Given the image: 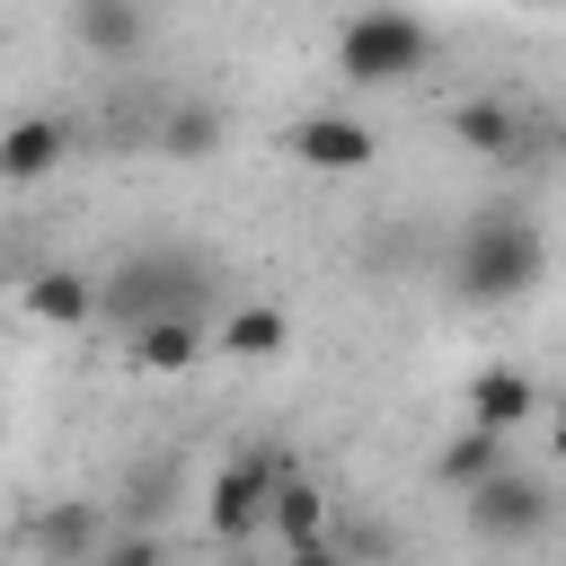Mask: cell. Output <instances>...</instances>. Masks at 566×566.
<instances>
[{
    "instance_id": "obj_1",
    "label": "cell",
    "mask_w": 566,
    "mask_h": 566,
    "mask_svg": "<svg viewBox=\"0 0 566 566\" xmlns=\"http://www.w3.org/2000/svg\"><path fill=\"white\" fill-rule=\"evenodd\" d=\"M539 274H548V239H539V221H531L522 203L469 212V230H460V248H451L460 301H522Z\"/></svg>"
},
{
    "instance_id": "obj_2",
    "label": "cell",
    "mask_w": 566,
    "mask_h": 566,
    "mask_svg": "<svg viewBox=\"0 0 566 566\" xmlns=\"http://www.w3.org/2000/svg\"><path fill=\"white\" fill-rule=\"evenodd\" d=\"M433 62V27L416 18V9H354L345 18V35H336V71L354 80V88H398V80H416Z\"/></svg>"
},
{
    "instance_id": "obj_3",
    "label": "cell",
    "mask_w": 566,
    "mask_h": 566,
    "mask_svg": "<svg viewBox=\"0 0 566 566\" xmlns=\"http://www.w3.org/2000/svg\"><path fill=\"white\" fill-rule=\"evenodd\" d=\"M168 310H203V265L195 256L150 248V256H124L115 274H97V318H115L124 336L142 318H168Z\"/></svg>"
},
{
    "instance_id": "obj_4",
    "label": "cell",
    "mask_w": 566,
    "mask_h": 566,
    "mask_svg": "<svg viewBox=\"0 0 566 566\" xmlns=\"http://www.w3.org/2000/svg\"><path fill=\"white\" fill-rule=\"evenodd\" d=\"M460 513H469V539H486V548H522V539H539L548 531V513H557V495H548V478L539 469H495L486 486H469L460 495Z\"/></svg>"
},
{
    "instance_id": "obj_5",
    "label": "cell",
    "mask_w": 566,
    "mask_h": 566,
    "mask_svg": "<svg viewBox=\"0 0 566 566\" xmlns=\"http://www.w3.org/2000/svg\"><path fill=\"white\" fill-rule=\"evenodd\" d=\"M283 469H292L283 451H230V460L212 469L203 522H212V539H221V548H248V539L265 531V495H274V478H283Z\"/></svg>"
},
{
    "instance_id": "obj_6",
    "label": "cell",
    "mask_w": 566,
    "mask_h": 566,
    "mask_svg": "<svg viewBox=\"0 0 566 566\" xmlns=\"http://www.w3.org/2000/svg\"><path fill=\"white\" fill-rule=\"evenodd\" d=\"M283 150H292L301 168H318V177H363L380 142H371V124H363V115H336V106H327V115L283 124Z\"/></svg>"
},
{
    "instance_id": "obj_7",
    "label": "cell",
    "mask_w": 566,
    "mask_h": 566,
    "mask_svg": "<svg viewBox=\"0 0 566 566\" xmlns=\"http://www.w3.org/2000/svg\"><path fill=\"white\" fill-rule=\"evenodd\" d=\"M203 318L195 310H168V318H142L133 336H124V363L142 371V380H177V371H195L203 363Z\"/></svg>"
},
{
    "instance_id": "obj_8",
    "label": "cell",
    "mask_w": 566,
    "mask_h": 566,
    "mask_svg": "<svg viewBox=\"0 0 566 566\" xmlns=\"http://www.w3.org/2000/svg\"><path fill=\"white\" fill-rule=\"evenodd\" d=\"M71 35L97 62H142L150 53V0H71Z\"/></svg>"
},
{
    "instance_id": "obj_9",
    "label": "cell",
    "mask_w": 566,
    "mask_h": 566,
    "mask_svg": "<svg viewBox=\"0 0 566 566\" xmlns=\"http://www.w3.org/2000/svg\"><path fill=\"white\" fill-rule=\"evenodd\" d=\"M71 124L62 115H18V124H0V186H35V177H53L62 159H71Z\"/></svg>"
},
{
    "instance_id": "obj_10",
    "label": "cell",
    "mask_w": 566,
    "mask_h": 566,
    "mask_svg": "<svg viewBox=\"0 0 566 566\" xmlns=\"http://www.w3.org/2000/svg\"><path fill=\"white\" fill-rule=\"evenodd\" d=\"M327 531H336L327 486H318V478H301V469H283V478H274V495H265V539H274V548H301V539H327Z\"/></svg>"
},
{
    "instance_id": "obj_11",
    "label": "cell",
    "mask_w": 566,
    "mask_h": 566,
    "mask_svg": "<svg viewBox=\"0 0 566 566\" xmlns=\"http://www.w3.org/2000/svg\"><path fill=\"white\" fill-rule=\"evenodd\" d=\"M27 539H35V557H44V566H88V557L106 548V513H97L88 495H71V504H44Z\"/></svg>"
},
{
    "instance_id": "obj_12",
    "label": "cell",
    "mask_w": 566,
    "mask_h": 566,
    "mask_svg": "<svg viewBox=\"0 0 566 566\" xmlns=\"http://www.w3.org/2000/svg\"><path fill=\"white\" fill-rule=\"evenodd\" d=\"M18 301H27L35 327H88V318H97V274H80V265H35Z\"/></svg>"
},
{
    "instance_id": "obj_13",
    "label": "cell",
    "mask_w": 566,
    "mask_h": 566,
    "mask_svg": "<svg viewBox=\"0 0 566 566\" xmlns=\"http://www.w3.org/2000/svg\"><path fill=\"white\" fill-rule=\"evenodd\" d=\"M504 460H513V433H495V424H460V433L433 451V478H442L451 495H469V486H486Z\"/></svg>"
},
{
    "instance_id": "obj_14",
    "label": "cell",
    "mask_w": 566,
    "mask_h": 566,
    "mask_svg": "<svg viewBox=\"0 0 566 566\" xmlns=\"http://www.w3.org/2000/svg\"><path fill=\"white\" fill-rule=\"evenodd\" d=\"M451 142L469 159H522V115L504 97H460L451 106Z\"/></svg>"
},
{
    "instance_id": "obj_15",
    "label": "cell",
    "mask_w": 566,
    "mask_h": 566,
    "mask_svg": "<svg viewBox=\"0 0 566 566\" xmlns=\"http://www.w3.org/2000/svg\"><path fill=\"white\" fill-rule=\"evenodd\" d=\"M292 345V318L274 310V301H239L221 327H212V354H230V363H274Z\"/></svg>"
},
{
    "instance_id": "obj_16",
    "label": "cell",
    "mask_w": 566,
    "mask_h": 566,
    "mask_svg": "<svg viewBox=\"0 0 566 566\" xmlns=\"http://www.w3.org/2000/svg\"><path fill=\"white\" fill-rule=\"evenodd\" d=\"M539 416V389L513 371V363H486L478 380H469V424H495V433H513V424H531Z\"/></svg>"
},
{
    "instance_id": "obj_17",
    "label": "cell",
    "mask_w": 566,
    "mask_h": 566,
    "mask_svg": "<svg viewBox=\"0 0 566 566\" xmlns=\"http://www.w3.org/2000/svg\"><path fill=\"white\" fill-rule=\"evenodd\" d=\"M150 142H159L168 159H212V150H221V106H203V97H177L168 115H150Z\"/></svg>"
},
{
    "instance_id": "obj_18",
    "label": "cell",
    "mask_w": 566,
    "mask_h": 566,
    "mask_svg": "<svg viewBox=\"0 0 566 566\" xmlns=\"http://www.w3.org/2000/svg\"><path fill=\"white\" fill-rule=\"evenodd\" d=\"M168 486H177L168 469H133V478H124V504H115V513H124V531H159V522H168V504H177Z\"/></svg>"
},
{
    "instance_id": "obj_19",
    "label": "cell",
    "mask_w": 566,
    "mask_h": 566,
    "mask_svg": "<svg viewBox=\"0 0 566 566\" xmlns=\"http://www.w3.org/2000/svg\"><path fill=\"white\" fill-rule=\"evenodd\" d=\"M327 539H336V557H345V566H389V557H398V531H389V522H371V513H363V522H336Z\"/></svg>"
},
{
    "instance_id": "obj_20",
    "label": "cell",
    "mask_w": 566,
    "mask_h": 566,
    "mask_svg": "<svg viewBox=\"0 0 566 566\" xmlns=\"http://www.w3.org/2000/svg\"><path fill=\"white\" fill-rule=\"evenodd\" d=\"M88 566H168V539L159 531H106V548Z\"/></svg>"
},
{
    "instance_id": "obj_21",
    "label": "cell",
    "mask_w": 566,
    "mask_h": 566,
    "mask_svg": "<svg viewBox=\"0 0 566 566\" xmlns=\"http://www.w3.org/2000/svg\"><path fill=\"white\" fill-rule=\"evenodd\" d=\"M274 566H345V557H336V539H301V548H283Z\"/></svg>"
},
{
    "instance_id": "obj_22",
    "label": "cell",
    "mask_w": 566,
    "mask_h": 566,
    "mask_svg": "<svg viewBox=\"0 0 566 566\" xmlns=\"http://www.w3.org/2000/svg\"><path fill=\"white\" fill-rule=\"evenodd\" d=\"M548 451H557V460H566V407H557V424H548Z\"/></svg>"
},
{
    "instance_id": "obj_23",
    "label": "cell",
    "mask_w": 566,
    "mask_h": 566,
    "mask_svg": "<svg viewBox=\"0 0 566 566\" xmlns=\"http://www.w3.org/2000/svg\"><path fill=\"white\" fill-rule=\"evenodd\" d=\"M221 566H256V557H248V548H230V557H221Z\"/></svg>"
},
{
    "instance_id": "obj_24",
    "label": "cell",
    "mask_w": 566,
    "mask_h": 566,
    "mask_svg": "<svg viewBox=\"0 0 566 566\" xmlns=\"http://www.w3.org/2000/svg\"><path fill=\"white\" fill-rule=\"evenodd\" d=\"M539 9H557V0H539Z\"/></svg>"
}]
</instances>
